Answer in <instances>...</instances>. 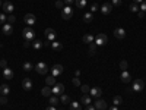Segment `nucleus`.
<instances>
[{
  "label": "nucleus",
  "mask_w": 146,
  "mask_h": 110,
  "mask_svg": "<svg viewBox=\"0 0 146 110\" xmlns=\"http://www.w3.org/2000/svg\"><path fill=\"white\" fill-rule=\"evenodd\" d=\"M22 88L25 90V91H29L32 88V81L29 78H25V79L22 81Z\"/></svg>",
  "instance_id": "15"
},
{
  "label": "nucleus",
  "mask_w": 146,
  "mask_h": 110,
  "mask_svg": "<svg viewBox=\"0 0 146 110\" xmlns=\"http://www.w3.org/2000/svg\"><path fill=\"white\" fill-rule=\"evenodd\" d=\"M62 72H63V66H62V65H58V63L54 65V66L51 68V75H53V76H58Z\"/></svg>",
  "instance_id": "10"
},
{
  "label": "nucleus",
  "mask_w": 146,
  "mask_h": 110,
  "mask_svg": "<svg viewBox=\"0 0 146 110\" xmlns=\"http://www.w3.org/2000/svg\"><path fill=\"white\" fill-rule=\"evenodd\" d=\"M41 94L44 95V97H50V94H51V87H44L42 90H41Z\"/></svg>",
  "instance_id": "26"
},
{
  "label": "nucleus",
  "mask_w": 146,
  "mask_h": 110,
  "mask_svg": "<svg viewBox=\"0 0 146 110\" xmlns=\"http://www.w3.org/2000/svg\"><path fill=\"white\" fill-rule=\"evenodd\" d=\"M111 10H113V3H104L101 6V12H102L104 15H108Z\"/></svg>",
  "instance_id": "14"
},
{
  "label": "nucleus",
  "mask_w": 146,
  "mask_h": 110,
  "mask_svg": "<svg viewBox=\"0 0 146 110\" xmlns=\"http://www.w3.org/2000/svg\"><path fill=\"white\" fill-rule=\"evenodd\" d=\"M15 21H16V16L15 15H9L7 16V23H10V25H13Z\"/></svg>",
  "instance_id": "33"
},
{
  "label": "nucleus",
  "mask_w": 146,
  "mask_h": 110,
  "mask_svg": "<svg viewBox=\"0 0 146 110\" xmlns=\"http://www.w3.org/2000/svg\"><path fill=\"white\" fill-rule=\"evenodd\" d=\"M0 93H2L3 95H7V94L10 93L9 85H7V84H2V87H0Z\"/></svg>",
  "instance_id": "22"
},
{
  "label": "nucleus",
  "mask_w": 146,
  "mask_h": 110,
  "mask_svg": "<svg viewBox=\"0 0 146 110\" xmlns=\"http://www.w3.org/2000/svg\"><path fill=\"white\" fill-rule=\"evenodd\" d=\"M121 5V0H113V6H120Z\"/></svg>",
  "instance_id": "45"
},
{
  "label": "nucleus",
  "mask_w": 146,
  "mask_h": 110,
  "mask_svg": "<svg viewBox=\"0 0 146 110\" xmlns=\"http://www.w3.org/2000/svg\"><path fill=\"white\" fill-rule=\"evenodd\" d=\"M120 69L121 70H126L127 69V62H126V60H121V62H120Z\"/></svg>",
  "instance_id": "37"
},
{
  "label": "nucleus",
  "mask_w": 146,
  "mask_h": 110,
  "mask_svg": "<svg viewBox=\"0 0 146 110\" xmlns=\"http://www.w3.org/2000/svg\"><path fill=\"white\" fill-rule=\"evenodd\" d=\"M42 46H45V47H50V46H51V41H48V40H47L45 43H42Z\"/></svg>",
  "instance_id": "47"
},
{
  "label": "nucleus",
  "mask_w": 146,
  "mask_h": 110,
  "mask_svg": "<svg viewBox=\"0 0 146 110\" xmlns=\"http://www.w3.org/2000/svg\"><path fill=\"white\" fill-rule=\"evenodd\" d=\"M3 76H5V79H13V70L9 69V68H5L3 69Z\"/></svg>",
  "instance_id": "17"
},
{
  "label": "nucleus",
  "mask_w": 146,
  "mask_h": 110,
  "mask_svg": "<svg viewBox=\"0 0 146 110\" xmlns=\"http://www.w3.org/2000/svg\"><path fill=\"white\" fill-rule=\"evenodd\" d=\"M22 37L25 38V41H32L34 40V37H35V32L31 27H27L25 30L22 31Z\"/></svg>",
  "instance_id": "2"
},
{
  "label": "nucleus",
  "mask_w": 146,
  "mask_h": 110,
  "mask_svg": "<svg viewBox=\"0 0 146 110\" xmlns=\"http://www.w3.org/2000/svg\"><path fill=\"white\" fill-rule=\"evenodd\" d=\"M12 32H13V25H10V23H5V25H3V34L10 35Z\"/></svg>",
  "instance_id": "19"
},
{
  "label": "nucleus",
  "mask_w": 146,
  "mask_h": 110,
  "mask_svg": "<svg viewBox=\"0 0 146 110\" xmlns=\"http://www.w3.org/2000/svg\"><path fill=\"white\" fill-rule=\"evenodd\" d=\"M5 2H9V0H5Z\"/></svg>",
  "instance_id": "54"
},
{
  "label": "nucleus",
  "mask_w": 146,
  "mask_h": 110,
  "mask_svg": "<svg viewBox=\"0 0 146 110\" xmlns=\"http://www.w3.org/2000/svg\"><path fill=\"white\" fill-rule=\"evenodd\" d=\"M6 21H7V16H6L5 13H0V23H2V25H5Z\"/></svg>",
  "instance_id": "34"
},
{
  "label": "nucleus",
  "mask_w": 146,
  "mask_h": 110,
  "mask_svg": "<svg viewBox=\"0 0 146 110\" xmlns=\"http://www.w3.org/2000/svg\"><path fill=\"white\" fill-rule=\"evenodd\" d=\"M31 69H34V66H32V63L31 62H25V63H23V70H31Z\"/></svg>",
  "instance_id": "32"
},
{
  "label": "nucleus",
  "mask_w": 146,
  "mask_h": 110,
  "mask_svg": "<svg viewBox=\"0 0 146 110\" xmlns=\"http://www.w3.org/2000/svg\"><path fill=\"white\" fill-rule=\"evenodd\" d=\"M2 5H3V3H2V0H0V7H2Z\"/></svg>",
  "instance_id": "53"
},
{
  "label": "nucleus",
  "mask_w": 146,
  "mask_h": 110,
  "mask_svg": "<svg viewBox=\"0 0 146 110\" xmlns=\"http://www.w3.org/2000/svg\"><path fill=\"white\" fill-rule=\"evenodd\" d=\"M73 85H76V87H80V81L78 78H73Z\"/></svg>",
  "instance_id": "44"
},
{
  "label": "nucleus",
  "mask_w": 146,
  "mask_h": 110,
  "mask_svg": "<svg viewBox=\"0 0 146 110\" xmlns=\"http://www.w3.org/2000/svg\"><path fill=\"white\" fill-rule=\"evenodd\" d=\"M45 84L48 85V87H54V85H56V76H53V75L47 76L45 78Z\"/></svg>",
  "instance_id": "20"
},
{
  "label": "nucleus",
  "mask_w": 146,
  "mask_h": 110,
  "mask_svg": "<svg viewBox=\"0 0 146 110\" xmlns=\"http://www.w3.org/2000/svg\"><path fill=\"white\" fill-rule=\"evenodd\" d=\"M7 103V97L3 95V97H0V104H6Z\"/></svg>",
  "instance_id": "41"
},
{
  "label": "nucleus",
  "mask_w": 146,
  "mask_h": 110,
  "mask_svg": "<svg viewBox=\"0 0 146 110\" xmlns=\"http://www.w3.org/2000/svg\"><path fill=\"white\" fill-rule=\"evenodd\" d=\"M94 43H95L96 46H105V44L108 43V37H107L104 32H100V34H96Z\"/></svg>",
  "instance_id": "1"
},
{
  "label": "nucleus",
  "mask_w": 146,
  "mask_h": 110,
  "mask_svg": "<svg viewBox=\"0 0 146 110\" xmlns=\"http://www.w3.org/2000/svg\"><path fill=\"white\" fill-rule=\"evenodd\" d=\"M82 91H83V94H89V91H91V88H89V85H82Z\"/></svg>",
  "instance_id": "36"
},
{
  "label": "nucleus",
  "mask_w": 146,
  "mask_h": 110,
  "mask_svg": "<svg viewBox=\"0 0 146 110\" xmlns=\"http://www.w3.org/2000/svg\"><path fill=\"white\" fill-rule=\"evenodd\" d=\"M2 9H3V13H12V12H13V9H15V6L12 5L10 2H5V3L2 5Z\"/></svg>",
  "instance_id": "8"
},
{
  "label": "nucleus",
  "mask_w": 146,
  "mask_h": 110,
  "mask_svg": "<svg viewBox=\"0 0 146 110\" xmlns=\"http://www.w3.org/2000/svg\"><path fill=\"white\" fill-rule=\"evenodd\" d=\"M80 103H83L85 106H89V104H91V95L83 94V95H82V99H80Z\"/></svg>",
  "instance_id": "21"
},
{
  "label": "nucleus",
  "mask_w": 146,
  "mask_h": 110,
  "mask_svg": "<svg viewBox=\"0 0 146 110\" xmlns=\"http://www.w3.org/2000/svg\"><path fill=\"white\" fill-rule=\"evenodd\" d=\"M44 34H45V37H47V40L51 41V43L56 40V37H57V34H56V31H54L53 28H47Z\"/></svg>",
  "instance_id": "7"
},
{
  "label": "nucleus",
  "mask_w": 146,
  "mask_h": 110,
  "mask_svg": "<svg viewBox=\"0 0 146 110\" xmlns=\"http://www.w3.org/2000/svg\"><path fill=\"white\" fill-rule=\"evenodd\" d=\"M56 7L63 9V7H64V2H62V0H57V2H56Z\"/></svg>",
  "instance_id": "38"
},
{
  "label": "nucleus",
  "mask_w": 146,
  "mask_h": 110,
  "mask_svg": "<svg viewBox=\"0 0 146 110\" xmlns=\"http://www.w3.org/2000/svg\"><path fill=\"white\" fill-rule=\"evenodd\" d=\"M137 16H139V18H143V16H145V12H142V10H140L139 13H137Z\"/></svg>",
  "instance_id": "48"
},
{
  "label": "nucleus",
  "mask_w": 146,
  "mask_h": 110,
  "mask_svg": "<svg viewBox=\"0 0 146 110\" xmlns=\"http://www.w3.org/2000/svg\"><path fill=\"white\" fill-rule=\"evenodd\" d=\"M114 37H115V38H118V40L124 38V37H126V31L123 28H115L114 30Z\"/></svg>",
  "instance_id": "13"
},
{
  "label": "nucleus",
  "mask_w": 146,
  "mask_h": 110,
  "mask_svg": "<svg viewBox=\"0 0 146 110\" xmlns=\"http://www.w3.org/2000/svg\"><path fill=\"white\" fill-rule=\"evenodd\" d=\"M83 43L85 44H92L94 43V40H95V37L92 35V34H86V35H83Z\"/></svg>",
  "instance_id": "18"
},
{
  "label": "nucleus",
  "mask_w": 146,
  "mask_h": 110,
  "mask_svg": "<svg viewBox=\"0 0 146 110\" xmlns=\"http://www.w3.org/2000/svg\"><path fill=\"white\" fill-rule=\"evenodd\" d=\"M85 110H96V109H95V106H91L89 104V106H86V109H85Z\"/></svg>",
  "instance_id": "46"
},
{
  "label": "nucleus",
  "mask_w": 146,
  "mask_h": 110,
  "mask_svg": "<svg viewBox=\"0 0 146 110\" xmlns=\"http://www.w3.org/2000/svg\"><path fill=\"white\" fill-rule=\"evenodd\" d=\"M63 91H64V85H63V84L56 82L54 87H51V93H53L54 95H62V94H63Z\"/></svg>",
  "instance_id": "5"
},
{
  "label": "nucleus",
  "mask_w": 146,
  "mask_h": 110,
  "mask_svg": "<svg viewBox=\"0 0 146 110\" xmlns=\"http://www.w3.org/2000/svg\"><path fill=\"white\" fill-rule=\"evenodd\" d=\"M69 104H70V110H82V106L78 101H70Z\"/></svg>",
  "instance_id": "24"
},
{
  "label": "nucleus",
  "mask_w": 146,
  "mask_h": 110,
  "mask_svg": "<svg viewBox=\"0 0 146 110\" xmlns=\"http://www.w3.org/2000/svg\"><path fill=\"white\" fill-rule=\"evenodd\" d=\"M89 46H91V48H89V54H94V53H95V47H96V44L92 43V44H89Z\"/></svg>",
  "instance_id": "39"
},
{
  "label": "nucleus",
  "mask_w": 146,
  "mask_h": 110,
  "mask_svg": "<svg viewBox=\"0 0 146 110\" xmlns=\"http://www.w3.org/2000/svg\"><path fill=\"white\" fill-rule=\"evenodd\" d=\"M133 2H135V3H142L143 0H133Z\"/></svg>",
  "instance_id": "52"
},
{
  "label": "nucleus",
  "mask_w": 146,
  "mask_h": 110,
  "mask_svg": "<svg viewBox=\"0 0 146 110\" xmlns=\"http://www.w3.org/2000/svg\"><path fill=\"white\" fill-rule=\"evenodd\" d=\"M140 10L142 12H146V0H143V2L140 3Z\"/></svg>",
  "instance_id": "40"
},
{
  "label": "nucleus",
  "mask_w": 146,
  "mask_h": 110,
  "mask_svg": "<svg viewBox=\"0 0 146 110\" xmlns=\"http://www.w3.org/2000/svg\"><path fill=\"white\" fill-rule=\"evenodd\" d=\"M0 66H2L3 69H5L6 66H7V62H6V60H5V59H2V60H0Z\"/></svg>",
  "instance_id": "43"
},
{
  "label": "nucleus",
  "mask_w": 146,
  "mask_h": 110,
  "mask_svg": "<svg viewBox=\"0 0 146 110\" xmlns=\"http://www.w3.org/2000/svg\"><path fill=\"white\" fill-rule=\"evenodd\" d=\"M36 22V18H35V15H32V13H27L25 15V23L27 25H34V23Z\"/></svg>",
  "instance_id": "12"
},
{
  "label": "nucleus",
  "mask_w": 146,
  "mask_h": 110,
  "mask_svg": "<svg viewBox=\"0 0 146 110\" xmlns=\"http://www.w3.org/2000/svg\"><path fill=\"white\" fill-rule=\"evenodd\" d=\"M95 109L96 110H105L107 109V103L102 100V99H96V101H95Z\"/></svg>",
  "instance_id": "9"
},
{
  "label": "nucleus",
  "mask_w": 146,
  "mask_h": 110,
  "mask_svg": "<svg viewBox=\"0 0 146 110\" xmlns=\"http://www.w3.org/2000/svg\"><path fill=\"white\" fill-rule=\"evenodd\" d=\"M35 70H36V73H40V75H45L48 72V65L44 63V62H38L35 65Z\"/></svg>",
  "instance_id": "4"
},
{
  "label": "nucleus",
  "mask_w": 146,
  "mask_h": 110,
  "mask_svg": "<svg viewBox=\"0 0 146 110\" xmlns=\"http://www.w3.org/2000/svg\"><path fill=\"white\" fill-rule=\"evenodd\" d=\"M98 9H100V7H98V5H96V3H94V5L91 6V12H92V13H94V12H96Z\"/></svg>",
  "instance_id": "42"
},
{
  "label": "nucleus",
  "mask_w": 146,
  "mask_h": 110,
  "mask_svg": "<svg viewBox=\"0 0 146 110\" xmlns=\"http://www.w3.org/2000/svg\"><path fill=\"white\" fill-rule=\"evenodd\" d=\"M121 103H123V99H121L120 95H115L114 99H113V104H114V106H120Z\"/></svg>",
  "instance_id": "28"
},
{
  "label": "nucleus",
  "mask_w": 146,
  "mask_h": 110,
  "mask_svg": "<svg viewBox=\"0 0 146 110\" xmlns=\"http://www.w3.org/2000/svg\"><path fill=\"white\" fill-rule=\"evenodd\" d=\"M101 94H102V90H101L100 87L91 88V91H89V95H91V97H95V99H100Z\"/></svg>",
  "instance_id": "11"
},
{
  "label": "nucleus",
  "mask_w": 146,
  "mask_h": 110,
  "mask_svg": "<svg viewBox=\"0 0 146 110\" xmlns=\"http://www.w3.org/2000/svg\"><path fill=\"white\" fill-rule=\"evenodd\" d=\"M76 6L80 7V9H83L85 6H86V0H76Z\"/></svg>",
  "instance_id": "31"
},
{
  "label": "nucleus",
  "mask_w": 146,
  "mask_h": 110,
  "mask_svg": "<svg viewBox=\"0 0 146 110\" xmlns=\"http://www.w3.org/2000/svg\"><path fill=\"white\" fill-rule=\"evenodd\" d=\"M108 110H118V107H117V106H113V107H110Z\"/></svg>",
  "instance_id": "51"
},
{
  "label": "nucleus",
  "mask_w": 146,
  "mask_h": 110,
  "mask_svg": "<svg viewBox=\"0 0 146 110\" xmlns=\"http://www.w3.org/2000/svg\"><path fill=\"white\" fill-rule=\"evenodd\" d=\"M45 110H57V109H56V107H54V106H48V107H47V109H45Z\"/></svg>",
  "instance_id": "49"
},
{
  "label": "nucleus",
  "mask_w": 146,
  "mask_h": 110,
  "mask_svg": "<svg viewBox=\"0 0 146 110\" xmlns=\"http://www.w3.org/2000/svg\"><path fill=\"white\" fill-rule=\"evenodd\" d=\"M92 18H94V16H92V12H85V15H83V21H85V22L89 23V22L92 21Z\"/></svg>",
  "instance_id": "27"
},
{
  "label": "nucleus",
  "mask_w": 146,
  "mask_h": 110,
  "mask_svg": "<svg viewBox=\"0 0 146 110\" xmlns=\"http://www.w3.org/2000/svg\"><path fill=\"white\" fill-rule=\"evenodd\" d=\"M130 10H131V12H137V10H139V6H137V3H135V2H133V3L130 5Z\"/></svg>",
  "instance_id": "35"
},
{
  "label": "nucleus",
  "mask_w": 146,
  "mask_h": 110,
  "mask_svg": "<svg viewBox=\"0 0 146 110\" xmlns=\"http://www.w3.org/2000/svg\"><path fill=\"white\" fill-rule=\"evenodd\" d=\"M62 15H63V19H66V21H69L70 18H72V15H73V9L67 5V6H64L63 9H62Z\"/></svg>",
  "instance_id": "6"
},
{
  "label": "nucleus",
  "mask_w": 146,
  "mask_h": 110,
  "mask_svg": "<svg viewBox=\"0 0 146 110\" xmlns=\"http://www.w3.org/2000/svg\"><path fill=\"white\" fill-rule=\"evenodd\" d=\"M120 79L123 81V82H130L131 81V75H130L127 70H123V72H121V75H120Z\"/></svg>",
  "instance_id": "16"
},
{
  "label": "nucleus",
  "mask_w": 146,
  "mask_h": 110,
  "mask_svg": "<svg viewBox=\"0 0 146 110\" xmlns=\"http://www.w3.org/2000/svg\"><path fill=\"white\" fill-rule=\"evenodd\" d=\"M131 88H133V91H135V93H140V91H143V88H145V82H143V79H135V81H133Z\"/></svg>",
  "instance_id": "3"
},
{
  "label": "nucleus",
  "mask_w": 146,
  "mask_h": 110,
  "mask_svg": "<svg viewBox=\"0 0 146 110\" xmlns=\"http://www.w3.org/2000/svg\"><path fill=\"white\" fill-rule=\"evenodd\" d=\"M63 2H64L66 5H72V3H73V0H63Z\"/></svg>",
  "instance_id": "50"
},
{
  "label": "nucleus",
  "mask_w": 146,
  "mask_h": 110,
  "mask_svg": "<svg viewBox=\"0 0 146 110\" xmlns=\"http://www.w3.org/2000/svg\"><path fill=\"white\" fill-rule=\"evenodd\" d=\"M60 103H62V104L70 103V97H69L67 94H62V95H60Z\"/></svg>",
  "instance_id": "25"
},
{
  "label": "nucleus",
  "mask_w": 146,
  "mask_h": 110,
  "mask_svg": "<svg viewBox=\"0 0 146 110\" xmlns=\"http://www.w3.org/2000/svg\"><path fill=\"white\" fill-rule=\"evenodd\" d=\"M32 47L35 48V50H40V48L42 47V43H41L40 40H36V41H34V43H32Z\"/></svg>",
  "instance_id": "30"
},
{
  "label": "nucleus",
  "mask_w": 146,
  "mask_h": 110,
  "mask_svg": "<svg viewBox=\"0 0 146 110\" xmlns=\"http://www.w3.org/2000/svg\"><path fill=\"white\" fill-rule=\"evenodd\" d=\"M51 47H53V50L60 52V50L63 48V44H62V43H58V41H53V43H51Z\"/></svg>",
  "instance_id": "23"
},
{
  "label": "nucleus",
  "mask_w": 146,
  "mask_h": 110,
  "mask_svg": "<svg viewBox=\"0 0 146 110\" xmlns=\"http://www.w3.org/2000/svg\"><path fill=\"white\" fill-rule=\"evenodd\" d=\"M60 103V100L57 99V95H53V97H50V106H57Z\"/></svg>",
  "instance_id": "29"
}]
</instances>
